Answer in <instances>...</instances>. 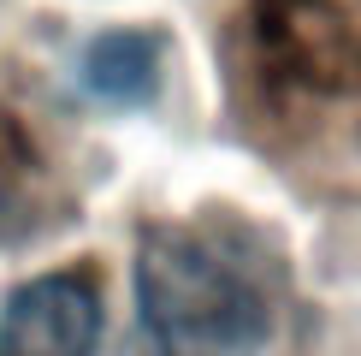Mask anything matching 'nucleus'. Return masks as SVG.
I'll return each mask as SVG.
<instances>
[{
    "label": "nucleus",
    "instance_id": "obj_1",
    "mask_svg": "<svg viewBox=\"0 0 361 356\" xmlns=\"http://www.w3.org/2000/svg\"><path fill=\"white\" fill-rule=\"evenodd\" d=\"M137 356H261L273 297L207 226L154 220L137 237Z\"/></svg>",
    "mask_w": 361,
    "mask_h": 356
},
{
    "label": "nucleus",
    "instance_id": "obj_3",
    "mask_svg": "<svg viewBox=\"0 0 361 356\" xmlns=\"http://www.w3.org/2000/svg\"><path fill=\"white\" fill-rule=\"evenodd\" d=\"M107 303L89 267H54L24 279L0 309V356H95Z\"/></svg>",
    "mask_w": 361,
    "mask_h": 356
},
{
    "label": "nucleus",
    "instance_id": "obj_2",
    "mask_svg": "<svg viewBox=\"0 0 361 356\" xmlns=\"http://www.w3.org/2000/svg\"><path fill=\"white\" fill-rule=\"evenodd\" d=\"M255 48L279 83L308 95H361V0H249Z\"/></svg>",
    "mask_w": 361,
    "mask_h": 356
},
{
    "label": "nucleus",
    "instance_id": "obj_4",
    "mask_svg": "<svg viewBox=\"0 0 361 356\" xmlns=\"http://www.w3.org/2000/svg\"><path fill=\"white\" fill-rule=\"evenodd\" d=\"M160 66H166V36L142 24H118L89 36V48L78 54V89L118 113H137L160 95Z\"/></svg>",
    "mask_w": 361,
    "mask_h": 356
},
{
    "label": "nucleus",
    "instance_id": "obj_5",
    "mask_svg": "<svg viewBox=\"0 0 361 356\" xmlns=\"http://www.w3.org/2000/svg\"><path fill=\"white\" fill-rule=\"evenodd\" d=\"M36 220H30V196H24V184L12 178L6 167H0V244L6 237H24Z\"/></svg>",
    "mask_w": 361,
    "mask_h": 356
}]
</instances>
